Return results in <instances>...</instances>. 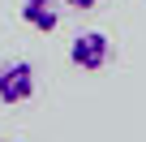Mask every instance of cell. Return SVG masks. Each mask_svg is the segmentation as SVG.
<instances>
[{
    "label": "cell",
    "mask_w": 146,
    "mask_h": 142,
    "mask_svg": "<svg viewBox=\"0 0 146 142\" xmlns=\"http://www.w3.org/2000/svg\"><path fill=\"white\" fill-rule=\"evenodd\" d=\"M22 22L39 35H52L60 13H56V0H22Z\"/></svg>",
    "instance_id": "cell-3"
},
{
    "label": "cell",
    "mask_w": 146,
    "mask_h": 142,
    "mask_svg": "<svg viewBox=\"0 0 146 142\" xmlns=\"http://www.w3.org/2000/svg\"><path fill=\"white\" fill-rule=\"evenodd\" d=\"M69 60L78 65V69H86V73H99V69L112 60V43H108V35H103V30H82L78 39L69 43Z\"/></svg>",
    "instance_id": "cell-2"
},
{
    "label": "cell",
    "mask_w": 146,
    "mask_h": 142,
    "mask_svg": "<svg viewBox=\"0 0 146 142\" xmlns=\"http://www.w3.org/2000/svg\"><path fill=\"white\" fill-rule=\"evenodd\" d=\"M60 5H64V9H95L99 0H60Z\"/></svg>",
    "instance_id": "cell-4"
},
{
    "label": "cell",
    "mask_w": 146,
    "mask_h": 142,
    "mask_svg": "<svg viewBox=\"0 0 146 142\" xmlns=\"http://www.w3.org/2000/svg\"><path fill=\"white\" fill-rule=\"evenodd\" d=\"M35 95V65L30 60H0V103L17 108Z\"/></svg>",
    "instance_id": "cell-1"
}]
</instances>
